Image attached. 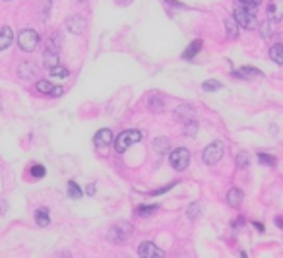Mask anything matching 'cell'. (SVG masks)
I'll list each match as a JSON object with an SVG mask.
<instances>
[{
    "instance_id": "6da1fadb",
    "label": "cell",
    "mask_w": 283,
    "mask_h": 258,
    "mask_svg": "<svg viewBox=\"0 0 283 258\" xmlns=\"http://www.w3.org/2000/svg\"><path fill=\"white\" fill-rule=\"evenodd\" d=\"M233 18L237 19L239 25L247 27V29H252L256 25V8H250V6H245V4H237L235 6V12H233Z\"/></svg>"
},
{
    "instance_id": "7a4b0ae2",
    "label": "cell",
    "mask_w": 283,
    "mask_h": 258,
    "mask_svg": "<svg viewBox=\"0 0 283 258\" xmlns=\"http://www.w3.org/2000/svg\"><path fill=\"white\" fill-rule=\"evenodd\" d=\"M142 134L140 130H124L123 134H119V138L115 140V147H117V151H126L130 146H134V144H138L142 140Z\"/></svg>"
},
{
    "instance_id": "3957f363",
    "label": "cell",
    "mask_w": 283,
    "mask_h": 258,
    "mask_svg": "<svg viewBox=\"0 0 283 258\" xmlns=\"http://www.w3.org/2000/svg\"><path fill=\"white\" fill-rule=\"evenodd\" d=\"M223 151H225L223 142L215 140V142H212L210 146L204 149V153H202V161H204L206 165H215V163H219V161H221Z\"/></svg>"
},
{
    "instance_id": "277c9868",
    "label": "cell",
    "mask_w": 283,
    "mask_h": 258,
    "mask_svg": "<svg viewBox=\"0 0 283 258\" xmlns=\"http://www.w3.org/2000/svg\"><path fill=\"white\" fill-rule=\"evenodd\" d=\"M130 235H132V225H130L128 221H123V223L111 227V231H109V241H111L113 245H121V243L130 239Z\"/></svg>"
},
{
    "instance_id": "5b68a950",
    "label": "cell",
    "mask_w": 283,
    "mask_h": 258,
    "mask_svg": "<svg viewBox=\"0 0 283 258\" xmlns=\"http://www.w3.org/2000/svg\"><path fill=\"white\" fill-rule=\"evenodd\" d=\"M18 45L19 49L25 51V53L35 51L37 45H39V33H37L35 29H23L18 35Z\"/></svg>"
},
{
    "instance_id": "8992f818",
    "label": "cell",
    "mask_w": 283,
    "mask_h": 258,
    "mask_svg": "<svg viewBox=\"0 0 283 258\" xmlns=\"http://www.w3.org/2000/svg\"><path fill=\"white\" fill-rule=\"evenodd\" d=\"M169 161H171L173 169H177V171H184L186 167L190 165V151H188L186 147H177V149H173V151H171Z\"/></svg>"
},
{
    "instance_id": "52a82bcc",
    "label": "cell",
    "mask_w": 283,
    "mask_h": 258,
    "mask_svg": "<svg viewBox=\"0 0 283 258\" xmlns=\"http://www.w3.org/2000/svg\"><path fill=\"white\" fill-rule=\"evenodd\" d=\"M58 41H56V37H53L49 43H47V49H45V66L51 70L53 66L58 64Z\"/></svg>"
},
{
    "instance_id": "ba28073f",
    "label": "cell",
    "mask_w": 283,
    "mask_h": 258,
    "mask_svg": "<svg viewBox=\"0 0 283 258\" xmlns=\"http://www.w3.org/2000/svg\"><path fill=\"white\" fill-rule=\"evenodd\" d=\"M86 27H88V21H86L84 16H80V14L70 16V18L66 19V29L70 31L72 35H80V33H84V31H86Z\"/></svg>"
},
{
    "instance_id": "9c48e42d",
    "label": "cell",
    "mask_w": 283,
    "mask_h": 258,
    "mask_svg": "<svg viewBox=\"0 0 283 258\" xmlns=\"http://www.w3.org/2000/svg\"><path fill=\"white\" fill-rule=\"evenodd\" d=\"M113 142H115V138H113V132L109 129H101L93 136V146L97 149H107Z\"/></svg>"
},
{
    "instance_id": "30bf717a",
    "label": "cell",
    "mask_w": 283,
    "mask_h": 258,
    "mask_svg": "<svg viewBox=\"0 0 283 258\" xmlns=\"http://www.w3.org/2000/svg\"><path fill=\"white\" fill-rule=\"evenodd\" d=\"M138 255L143 258H153V257L163 258L165 257V253H163L161 249H157L153 243H142L140 247H138Z\"/></svg>"
},
{
    "instance_id": "8fae6325",
    "label": "cell",
    "mask_w": 283,
    "mask_h": 258,
    "mask_svg": "<svg viewBox=\"0 0 283 258\" xmlns=\"http://www.w3.org/2000/svg\"><path fill=\"white\" fill-rule=\"evenodd\" d=\"M268 18L272 19V21H282L283 0H270V4H268Z\"/></svg>"
},
{
    "instance_id": "7c38bea8",
    "label": "cell",
    "mask_w": 283,
    "mask_h": 258,
    "mask_svg": "<svg viewBox=\"0 0 283 258\" xmlns=\"http://www.w3.org/2000/svg\"><path fill=\"white\" fill-rule=\"evenodd\" d=\"M12 43H14V31H12V27H8V25L0 27V51H6Z\"/></svg>"
},
{
    "instance_id": "4fadbf2b",
    "label": "cell",
    "mask_w": 283,
    "mask_h": 258,
    "mask_svg": "<svg viewBox=\"0 0 283 258\" xmlns=\"http://www.w3.org/2000/svg\"><path fill=\"white\" fill-rule=\"evenodd\" d=\"M243 198H245V194H243L241 188H231L229 192H227V204H229L231 208H239L243 204Z\"/></svg>"
},
{
    "instance_id": "5bb4252c",
    "label": "cell",
    "mask_w": 283,
    "mask_h": 258,
    "mask_svg": "<svg viewBox=\"0 0 283 258\" xmlns=\"http://www.w3.org/2000/svg\"><path fill=\"white\" fill-rule=\"evenodd\" d=\"M235 78H243V80H250V78H256V76H262V72L258 68H252V66H243L239 70L233 72Z\"/></svg>"
},
{
    "instance_id": "9a60e30c",
    "label": "cell",
    "mask_w": 283,
    "mask_h": 258,
    "mask_svg": "<svg viewBox=\"0 0 283 258\" xmlns=\"http://www.w3.org/2000/svg\"><path fill=\"white\" fill-rule=\"evenodd\" d=\"M200 51H202V41H200V39H194V41H192V43H190V45L184 49L182 58H184V60H192V58H194V56L198 55Z\"/></svg>"
},
{
    "instance_id": "2e32d148",
    "label": "cell",
    "mask_w": 283,
    "mask_h": 258,
    "mask_svg": "<svg viewBox=\"0 0 283 258\" xmlns=\"http://www.w3.org/2000/svg\"><path fill=\"white\" fill-rule=\"evenodd\" d=\"M19 76H21L23 80H31V78H35L37 66L33 64V62H21V64H19Z\"/></svg>"
},
{
    "instance_id": "e0dca14e",
    "label": "cell",
    "mask_w": 283,
    "mask_h": 258,
    "mask_svg": "<svg viewBox=\"0 0 283 258\" xmlns=\"http://www.w3.org/2000/svg\"><path fill=\"white\" fill-rule=\"evenodd\" d=\"M225 33L229 39H237L239 37V23L235 18H227L225 19Z\"/></svg>"
},
{
    "instance_id": "ac0fdd59",
    "label": "cell",
    "mask_w": 283,
    "mask_h": 258,
    "mask_svg": "<svg viewBox=\"0 0 283 258\" xmlns=\"http://www.w3.org/2000/svg\"><path fill=\"white\" fill-rule=\"evenodd\" d=\"M35 223L39 227H47L51 223V218H49V210L47 208H39L35 212Z\"/></svg>"
},
{
    "instance_id": "d6986e66",
    "label": "cell",
    "mask_w": 283,
    "mask_h": 258,
    "mask_svg": "<svg viewBox=\"0 0 283 258\" xmlns=\"http://www.w3.org/2000/svg\"><path fill=\"white\" fill-rule=\"evenodd\" d=\"M270 58L276 62V64H283V45L276 43L270 47Z\"/></svg>"
},
{
    "instance_id": "ffe728a7",
    "label": "cell",
    "mask_w": 283,
    "mask_h": 258,
    "mask_svg": "<svg viewBox=\"0 0 283 258\" xmlns=\"http://www.w3.org/2000/svg\"><path fill=\"white\" fill-rule=\"evenodd\" d=\"M56 86H53L51 82H47V80H39L35 84V90L39 93H45V95H53V90Z\"/></svg>"
},
{
    "instance_id": "44dd1931",
    "label": "cell",
    "mask_w": 283,
    "mask_h": 258,
    "mask_svg": "<svg viewBox=\"0 0 283 258\" xmlns=\"http://www.w3.org/2000/svg\"><path fill=\"white\" fill-rule=\"evenodd\" d=\"M223 86H221V82H217V80H206L204 84H202V90L204 92H217V90H221Z\"/></svg>"
},
{
    "instance_id": "7402d4cb",
    "label": "cell",
    "mask_w": 283,
    "mask_h": 258,
    "mask_svg": "<svg viewBox=\"0 0 283 258\" xmlns=\"http://www.w3.org/2000/svg\"><path fill=\"white\" fill-rule=\"evenodd\" d=\"M188 117V123H194V111L190 109V107H186V105H180L177 109V117Z\"/></svg>"
},
{
    "instance_id": "603a6c76",
    "label": "cell",
    "mask_w": 283,
    "mask_h": 258,
    "mask_svg": "<svg viewBox=\"0 0 283 258\" xmlns=\"http://www.w3.org/2000/svg\"><path fill=\"white\" fill-rule=\"evenodd\" d=\"M49 74H51V76H54V78H66L70 72H68V68H64V66L56 64V66H53V68L49 70Z\"/></svg>"
},
{
    "instance_id": "cb8c5ba5",
    "label": "cell",
    "mask_w": 283,
    "mask_h": 258,
    "mask_svg": "<svg viewBox=\"0 0 283 258\" xmlns=\"http://www.w3.org/2000/svg\"><path fill=\"white\" fill-rule=\"evenodd\" d=\"M155 210H157V206H138V208H136V214L142 216V218H147V216H151Z\"/></svg>"
},
{
    "instance_id": "d4e9b609",
    "label": "cell",
    "mask_w": 283,
    "mask_h": 258,
    "mask_svg": "<svg viewBox=\"0 0 283 258\" xmlns=\"http://www.w3.org/2000/svg\"><path fill=\"white\" fill-rule=\"evenodd\" d=\"M258 161H260L262 165H268V167H274L278 163V159H276L274 155H268V153H258Z\"/></svg>"
},
{
    "instance_id": "484cf974",
    "label": "cell",
    "mask_w": 283,
    "mask_h": 258,
    "mask_svg": "<svg viewBox=\"0 0 283 258\" xmlns=\"http://www.w3.org/2000/svg\"><path fill=\"white\" fill-rule=\"evenodd\" d=\"M260 33H262L264 39L272 37V33H274V21H272V19H270V21H264V23L260 25Z\"/></svg>"
},
{
    "instance_id": "4316f807",
    "label": "cell",
    "mask_w": 283,
    "mask_h": 258,
    "mask_svg": "<svg viewBox=\"0 0 283 258\" xmlns=\"http://www.w3.org/2000/svg\"><path fill=\"white\" fill-rule=\"evenodd\" d=\"M237 165L241 167V169H247L250 165V155H248L247 151H241L239 155H237Z\"/></svg>"
},
{
    "instance_id": "83f0119b",
    "label": "cell",
    "mask_w": 283,
    "mask_h": 258,
    "mask_svg": "<svg viewBox=\"0 0 283 258\" xmlns=\"http://www.w3.org/2000/svg\"><path fill=\"white\" fill-rule=\"evenodd\" d=\"M68 194H70V198H82V188L76 184V181L68 183Z\"/></svg>"
},
{
    "instance_id": "f1b7e54d",
    "label": "cell",
    "mask_w": 283,
    "mask_h": 258,
    "mask_svg": "<svg viewBox=\"0 0 283 258\" xmlns=\"http://www.w3.org/2000/svg\"><path fill=\"white\" fill-rule=\"evenodd\" d=\"M31 175H33L35 179L45 177V167H43V165H33V167H31Z\"/></svg>"
},
{
    "instance_id": "f546056e",
    "label": "cell",
    "mask_w": 283,
    "mask_h": 258,
    "mask_svg": "<svg viewBox=\"0 0 283 258\" xmlns=\"http://www.w3.org/2000/svg\"><path fill=\"white\" fill-rule=\"evenodd\" d=\"M198 214H200V204H190V206H188V218L194 220Z\"/></svg>"
},
{
    "instance_id": "4dcf8cb0",
    "label": "cell",
    "mask_w": 283,
    "mask_h": 258,
    "mask_svg": "<svg viewBox=\"0 0 283 258\" xmlns=\"http://www.w3.org/2000/svg\"><path fill=\"white\" fill-rule=\"evenodd\" d=\"M239 2L245 4V6H250V8H258L262 4V0H239Z\"/></svg>"
},
{
    "instance_id": "1f68e13d",
    "label": "cell",
    "mask_w": 283,
    "mask_h": 258,
    "mask_svg": "<svg viewBox=\"0 0 283 258\" xmlns=\"http://www.w3.org/2000/svg\"><path fill=\"white\" fill-rule=\"evenodd\" d=\"M6 212H8V204H6L4 198H0V216H4Z\"/></svg>"
},
{
    "instance_id": "d6a6232c",
    "label": "cell",
    "mask_w": 283,
    "mask_h": 258,
    "mask_svg": "<svg viewBox=\"0 0 283 258\" xmlns=\"http://www.w3.org/2000/svg\"><path fill=\"white\" fill-rule=\"evenodd\" d=\"M165 144H169V142H167V140H163V138H161V140H157V142H155V146L159 147V149H157L159 153H163V151H165V149H163V146H165Z\"/></svg>"
},
{
    "instance_id": "836d02e7",
    "label": "cell",
    "mask_w": 283,
    "mask_h": 258,
    "mask_svg": "<svg viewBox=\"0 0 283 258\" xmlns=\"http://www.w3.org/2000/svg\"><path fill=\"white\" fill-rule=\"evenodd\" d=\"M58 95H62V88H54L53 90V97H58Z\"/></svg>"
},
{
    "instance_id": "e575fe53",
    "label": "cell",
    "mask_w": 283,
    "mask_h": 258,
    "mask_svg": "<svg viewBox=\"0 0 283 258\" xmlns=\"http://www.w3.org/2000/svg\"><path fill=\"white\" fill-rule=\"evenodd\" d=\"M93 192H95V186H93V184H89V186H88V194H89V196H91Z\"/></svg>"
},
{
    "instance_id": "d590c367",
    "label": "cell",
    "mask_w": 283,
    "mask_h": 258,
    "mask_svg": "<svg viewBox=\"0 0 283 258\" xmlns=\"http://www.w3.org/2000/svg\"><path fill=\"white\" fill-rule=\"evenodd\" d=\"M276 223L280 225V229H283V218H276Z\"/></svg>"
},
{
    "instance_id": "8d00e7d4",
    "label": "cell",
    "mask_w": 283,
    "mask_h": 258,
    "mask_svg": "<svg viewBox=\"0 0 283 258\" xmlns=\"http://www.w3.org/2000/svg\"><path fill=\"white\" fill-rule=\"evenodd\" d=\"M254 227H256L258 231H264V225H262V223H254Z\"/></svg>"
},
{
    "instance_id": "74e56055",
    "label": "cell",
    "mask_w": 283,
    "mask_h": 258,
    "mask_svg": "<svg viewBox=\"0 0 283 258\" xmlns=\"http://www.w3.org/2000/svg\"><path fill=\"white\" fill-rule=\"evenodd\" d=\"M78 2H86V0H78Z\"/></svg>"
}]
</instances>
